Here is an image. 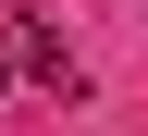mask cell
Segmentation results:
<instances>
[{
	"mask_svg": "<svg viewBox=\"0 0 148 136\" xmlns=\"http://www.w3.org/2000/svg\"><path fill=\"white\" fill-rule=\"evenodd\" d=\"M12 62H25V74H49V87H62V99H74V50H62V37H49V25H25V37H12Z\"/></svg>",
	"mask_w": 148,
	"mask_h": 136,
	"instance_id": "1",
	"label": "cell"
},
{
	"mask_svg": "<svg viewBox=\"0 0 148 136\" xmlns=\"http://www.w3.org/2000/svg\"><path fill=\"white\" fill-rule=\"evenodd\" d=\"M0 87H12V62H0Z\"/></svg>",
	"mask_w": 148,
	"mask_h": 136,
	"instance_id": "2",
	"label": "cell"
}]
</instances>
